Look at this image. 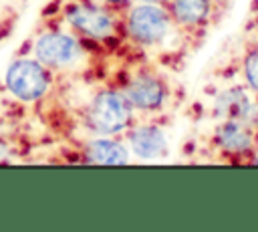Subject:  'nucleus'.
<instances>
[{
	"label": "nucleus",
	"mask_w": 258,
	"mask_h": 232,
	"mask_svg": "<svg viewBox=\"0 0 258 232\" xmlns=\"http://www.w3.org/2000/svg\"><path fill=\"white\" fill-rule=\"evenodd\" d=\"M103 79L121 91L139 119L171 121L185 97L175 73L149 61L129 44L107 61Z\"/></svg>",
	"instance_id": "f257e3e1"
},
{
	"label": "nucleus",
	"mask_w": 258,
	"mask_h": 232,
	"mask_svg": "<svg viewBox=\"0 0 258 232\" xmlns=\"http://www.w3.org/2000/svg\"><path fill=\"white\" fill-rule=\"evenodd\" d=\"M123 26L125 42L133 50L175 75H179L198 52L163 4L133 2L125 12Z\"/></svg>",
	"instance_id": "f03ea898"
},
{
	"label": "nucleus",
	"mask_w": 258,
	"mask_h": 232,
	"mask_svg": "<svg viewBox=\"0 0 258 232\" xmlns=\"http://www.w3.org/2000/svg\"><path fill=\"white\" fill-rule=\"evenodd\" d=\"M58 22L77 34L85 44L103 56H113L125 48L123 14L99 0H58Z\"/></svg>",
	"instance_id": "7ed1b4c3"
},
{
	"label": "nucleus",
	"mask_w": 258,
	"mask_h": 232,
	"mask_svg": "<svg viewBox=\"0 0 258 232\" xmlns=\"http://www.w3.org/2000/svg\"><path fill=\"white\" fill-rule=\"evenodd\" d=\"M183 153H189L191 161L252 165L258 155V125L242 119L200 125Z\"/></svg>",
	"instance_id": "20e7f679"
},
{
	"label": "nucleus",
	"mask_w": 258,
	"mask_h": 232,
	"mask_svg": "<svg viewBox=\"0 0 258 232\" xmlns=\"http://www.w3.org/2000/svg\"><path fill=\"white\" fill-rule=\"evenodd\" d=\"M232 2L234 0H165L163 6L200 50L210 34L224 22Z\"/></svg>",
	"instance_id": "39448f33"
},
{
	"label": "nucleus",
	"mask_w": 258,
	"mask_h": 232,
	"mask_svg": "<svg viewBox=\"0 0 258 232\" xmlns=\"http://www.w3.org/2000/svg\"><path fill=\"white\" fill-rule=\"evenodd\" d=\"M54 79L58 77L38 59L24 56L8 65L4 73V87L20 103H40L52 95Z\"/></svg>",
	"instance_id": "423d86ee"
},
{
	"label": "nucleus",
	"mask_w": 258,
	"mask_h": 232,
	"mask_svg": "<svg viewBox=\"0 0 258 232\" xmlns=\"http://www.w3.org/2000/svg\"><path fill=\"white\" fill-rule=\"evenodd\" d=\"M67 153V161L75 163H93V165H125L131 159V153L123 141V137H71Z\"/></svg>",
	"instance_id": "0eeeda50"
},
{
	"label": "nucleus",
	"mask_w": 258,
	"mask_h": 232,
	"mask_svg": "<svg viewBox=\"0 0 258 232\" xmlns=\"http://www.w3.org/2000/svg\"><path fill=\"white\" fill-rule=\"evenodd\" d=\"M169 121L159 119H137L125 133L123 141L131 155L137 159H161L169 153V135H167Z\"/></svg>",
	"instance_id": "6e6552de"
},
{
	"label": "nucleus",
	"mask_w": 258,
	"mask_h": 232,
	"mask_svg": "<svg viewBox=\"0 0 258 232\" xmlns=\"http://www.w3.org/2000/svg\"><path fill=\"white\" fill-rule=\"evenodd\" d=\"M99 2H103L105 6H109L111 10H115V12H119V14H123L125 16V12L131 8V4H133V0H99Z\"/></svg>",
	"instance_id": "1a4fd4ad"
}]
</instances>
